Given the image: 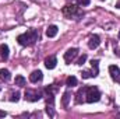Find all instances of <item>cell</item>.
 <instances>
[{
    "label": "cell",
    "mask_w": 120,
    "mask_h": 119,
    "mask_svg": "<svg viewBox=\"0 0 120 119\" xmlns=\"http://www.w3.org/2000/svg\"><path fill=\"white\" fill-rule=\"evenodd\" d=\"M38 38H39V32L36 30H30L24 34H21V35H18L17 41L22 46H30V45L35 44V41H38Z\"/></svg>",
    "instance_id": "1"
},
{
    "label": "cell",
    "mask_w": 120,
    "mask_h": 119,
    "mask_svg": "<svg viewBox=\"0 0 120 119\" xmlns=\"http://www.w3.org/2000/svg\"><path fill=\"white\" fill-rule=\"evenodd\" d=\"M85 101L90 102V104H94V102H98L101 99V92L96 87H87V91H85Z\"/></svg>",
    "instance_id": "2"
},
{
    "label": "cell",
    "mask_w": 120,
    "mask_h": 119,
    "mask_svg": "<svg viewBox=\"0 0 120 119\" xmlns=\"http://www.w3.org/2000/svg\"><path fill=\"white\" fill-rule=\"evenodd\" d=\"M24 98L30 102H35V101H39L41 99V92H36V91H32V90H27L25 94H24Z\"/></svg>",
    "instance_id": "3"
},
{
    "label": "cell",
    "mask_w": 120,
    "mask_h": 119,
    "mask_svg": "<svg viewBox=\"0 0 120 119\" xmlns=\"http://www.w3.org/2000/svg\"><path fill=\"white\" fill-rule=\"evenodd\" d=\"M77 55H78V49H77V48H71V49H68V51L64 53V60H66L67 63H70L71 60L75 59Z\"/></svg>",
    "instance_id": "4"
},
{
    "label": "cell",
    "mask_w": 120,
    "mask_h": 119,
    "mask_svg": "<svg viewBox=\"0 0 120 119\" xmlns=\"http://www.w3.org/2000/svg\"><path fill=\"white\" fill-rule=\"evenodd\" d=\"M42 79H43V74H42L41 70H34L30 74V81L31 83H38V81H41Z\"/></svg>",
    "instance_id": "5"
},
{
    "label": "cell",
    "mask_w": 120,
    "mask_h": 119,
    "mask_svg": "<svg viewBox=\"0 0 120 119\" xmlns=\"http://www.w3.org/2000/svg\"><path fill=\"white\" fill-rule=\"evenodd\" d=\"M99 44H101V38H99L98 35H92L90 38V41H88L90 49H96V48L99 46Z\"/></svg>",
    "instance_id": "6"
},
{
    "label": "cell",
    "mask_w": 120,
    "mask_h": 119,
    "mask_svg": "<svg viewBox=\"0 0 120 119\" xmlns=\"http://www.w3.org/2000/svg\"><path fill=\"white\" fill-rule=\"evenodd\" d=\"M56 64H57V59H56V56H49V58L45 59V66H46V69H49V70L55 69Z\"/></svg>",
    "instance_id": "7"
},
{
    "label": "cell",
    "mask_w": 120,
    "mask_h": 119,
    "mask_svg": "<svg viewBox=\"0 0 120 119\" xmlns=\"http://www.w3.org/2000/svg\"><path fill=\"white\" fill-rule=\"evenodd\" d=\"M109 73H110L112 79L116 80V79L120 76V69L116 66V64H112V66H109Z\"/></svg>",
    "instance_id": "8"
},
{
    "label": "cell",
    "mask_w": 120,
    "mask_h": 119,
    "mask_svg": "<svg viewBox=\"0 0 120 119\" xmlns=\"http://www.w3.org/2000/svg\"><path fill=\"white\" fill-rule=\"evenodd\" d=\"M8 53H10V49H8V46H7L6 44L0 45V56H1L4 60L8 59Z\"/></svg>",
    "instance_id": "9"
},
{
    "label": "cell",
    "mask_w": 120,
    "mask_h": 119,
    "mask_svg": "<svg viewBox=\"0 0 120 119\" xmlns=\"http://www.w3.org/2000/svg\"><path fill=\"white\" fill-rule=\"evenodd\" d=\"M57 25H49L48 27V30H46V35H48V38H53V36H56L57 35Z\"/></svg>",
    "instance_id": "10"
},
{
    "label": "cell",
    "mask_w": 120,
    "mask_h": 119,
    "mask_svg": "<svg viewBox=\"0 0 120 119\" xmlns=\"http://www.w3.org/2000/svg\"><path fill=\"white\" fill-rule=\"evenodd\" d=\"M85 91H87V87H82V88L78 90L77 97H75V102H77V104H81V102L84 101V98H82V97H85Z\"/></svg>",
    "instance_id": "11"
},
{
    "label": "cell",
    "mask_w": 120,
    "mask_h": 119,
    "mask_svg": "<svg viewBox=\"0 0 120 119\" xmlns=\"http://www.w3.org/2000/svg\"><path fill=\"white\" fill-rule=\"evenodd\" d=\"M63 13L66 14V16H73V14H75L77 13V7L75 6H66L64 8H63Z\"/></svg>",
    "instance_id": "12"
},
{
    "label": "cell",
    "mask_w": 120,
    "mask_h": 119,
    "mask_svg": "<svg viewBox=\"0 0 120 119\" xmlns=\"http://www.w3.org/2000/svg\"><path fill=\"white\" fill-rule=\"evenodd\" d=\"M46 112H48L49 116H55V111H53V95L50 97V104H49V101L46 104Z\"/></svg>",
    "instance_id": "13"
},
{
    "label": "cell",
    "mask_w": 120,
    "mask_h": 119,
    "mask_svg": "<svg viewBox=\"0 0 120 119\" xmlns=\"http://www.w3.org/2000/svg\"><path fill=\"white\" fill-rule=\"evenodd\" d=\"M10 71L7 70V69H0V80H3V81H8L10 80Z\"/></svg>",
    "instance_id": "14"
},
{
    "label": "cell",
    "mask_w": 120,
    "mask_h": 119,
    "mask_svg": "<svg viewBox=\"0 0 120 119\" xmlns=\"http://www.w3.org/2000/svg\"><path fill=\"white\" fill-rule=\"evenodd\" d=\"M66 84H67L68 87H75V86H77V79H75L74 76H70V77H67Z\"/></svg>",
    "instance_id": "15"
},
{
    "label": "cell",
    "mask_w": 120,
    "mask_h": 119,
    "mask_svg": "<svg viewBox=\"0 0 120 119\" xmlns=\"http://www.w3.org/2000/svg\"><path fill=\"white\" fill-rule=\"evenodd\" d=\"M15 86L24 87V86H25V79H24L22 76H15Z\"/></svg>",
    "instance_id": "16"
},
{
    "label": "cell",
    "mask_w": 120,
    "mask_h": 119,
    "mask_svg": "<svg viewBox=\"0 0 120 119\" xmlns=\"http://www.w3.org/2000/svg\"><path fill=\"white\" fill-rule=\"evenodd\" d=\"M91 64H92V69H94V74H95V77L98 76V66H99V60H92L91 62Z\"/></svg>",
    "instance_id": "17"
},
{
    "label": "cell",
    "mask_w": 120,
    "mask_h": 119,
    "mask_svg": "<svg viewBox=\"0 0 120 119\" xmlns=\"http://www.w3.org/2000/svg\"><path fill=\"white\" fill-rule=\"evenodd\" d=\"M18 99H20V92H18V91L13 92V94H11V97H10V101H11V102H17Z\"/></svg>",
    "instance_id": "18"
},
{
    "label": "cell",
    "mask_w": 120,
    "mask_h": 119,
    "mask_svg": "<svg viewBox=\"0 0 120 119\" xmlns=\"http://www.w3.org/2000/svg\"><path fill=\"white\" fill-rule=\"evenodd\" d=\"M68 99H70V92H64V95H63V107H67L68 105Z\"/></svg>",
    "instance_id": "19"
},
{
    "label": "cell",
    "mask_w": 120,
    "mask_h": 119,
    "mask_svg": "<svg viewBox=\"0 0 120 119\" xmlns=\"http://www.w3.org/2000/svg\"><path fill=\"white\" fill-rule=\"evenodd\" d=\"M81 76H82V79H91V77H95L94 73H91V71H82Z\"/></svg>",
    "instance_id": "20"
},
{
    "label": "cell",
    "mask_w": 120,
    "mask_h": 119,
    "mask_svg": "<svg viewBox=\"0 0 120 119\" xmlns=\"http://www.w3.org/2000/svg\"><path fill=\"white\" fill-rule=\"evenodd\" d=\"M85 60H87V55H82L80 59H78V62H77V64H80V66H82L84 63H85Z\"/></svg>",
    "instance_id": "21"
},
{
    "label": "cell",
    "mask_w": 120,
    "mask_h": 119,
    "mask_svg": "<svg viewBox=\"0 0 120 119\" xmlns=\"http://www.w3.org/2000/svg\"><path fill=\"white\" fill-rule=\"evenodd\" d=\"M78 3L81 6H87V4H90V0H78Z\"/></svg>",
    "instance_id": "22"
},
{
    "label": "cell",
    "mask_w": 120,
    "mask_h": 119,
    "mask_svg": "<svg viewBox=\"0 0 120 119\" xmlns=\"http://www.w3.org/2000/svg\"><path fill=\"white\" fill-rule=\"evenodd\" d=\"M6 115H7V114H6V112H4V111H0V118H4V116H6Z\"/></svg>",
    "instance_id": "23"
},
{
    "label": "cell",
    "mask_w": 120,
    "mask_h": 119,
    "mask_svg": "<svg viewBox=\"0 0 120 119\" xmlns=\"http://www.w3.org/2000/svg\"><path fill=\"white\" fill-rule=\"evenodd\" d=\"M116 7H117V8H120V1H117V3H116Z\"/></svg>",
    "instance_id": "24"
},
{
    "label": "cell",
    "mask_w": 120,
    "mask_h": 119,
    "mask_svg": "<svg viewBox=\"0 0 120 119\" xmlns=\"http://www.w3.org/2000/svg\"><path fill=\"white\" fill-rule=\"evenodd\" d=\"M117 80H119V83H120V76H119V77H117Z\"/></svg>",
    "instance_id": "25"
}]
</instances>
